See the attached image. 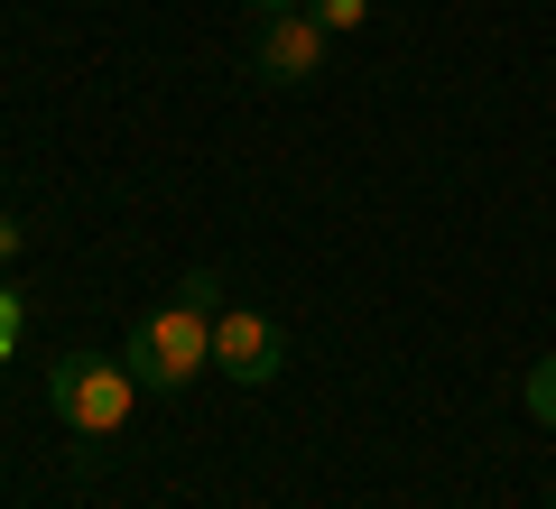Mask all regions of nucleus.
Listing matches in <instances>:
<instances>
[{
    "mask_svg": "<svg viewBox=\"0 0 556 509\" xmlns=\"http://www.w3.org/2000/svg\"><path fill=\"white\" fill-rule=\"evenodd\" d=\"M121 361H130L139 390H186V380L214 371V315L195 306V296H177V306L139 315L130 343H121Z\"/></svg>",
    "mask_w": 556,
    "mask_h": 509,
    "instance_id": "obj_2",
    "label": "nucleus"
},
{
    "mask_svg": "<svg viewBox=\"0 0 556 509\" xmlns=\"http://www.w3.org/2000/svg\"><path fill=\"white\" fill-rule=\"evenodd\" d=\"M306 20H316L325 38H334V28H362V20H371V0H316V10H306Z\"/></svg>",
    "mask_w": 556,
    "mask_h": 509,
    "instance_id": "obj_6",
    "label": "nucleus"
},
{
    "mask_svg": "<svg viewBox=\"0 0 556 509\" xmlns=\"http://www.w3.org/2000/svg\"><path fill=\"white\" fill-rule=\"evenodd\" d=\"M214 371L241 380V390H269V380L288 371V333H278L269 315H251V306L214 315Z\"/></svg>",
    "mask_w": 556,
    "mask_h": 509,
    "instance_id": "obj_3",
    "label": "nucleus"
},
{
    "mask_svg": "<svg viewBox=\"0 0 556 509\" xmlns=\"http://www.w3.org/2000/svg\"><path fill=\"white\" fill-rule=\"evenodd\" d=\"M241 10H251V20H278V10H298V0H241Z\"/></svg>",
    "mask_w": 556,
    "mask_h": 509,
    "instance_id": "obj_8",
    "label": "nucleus"
},
{
    "mask_svg": "<svg viewBox=\"0 0 556 509\" xmlns=\"http://www.w3.org/2000/svg\"><path fill=\"white\" fill-rule=\"evenodd\" d=\"M10 251H20V222H10V214H0V259H10Z\"/></svg>",
    "mask_w": 556,
    "mask_h": 509,
    "instance_id": "obj_9",
    "label": "nucleus"
},
{
    "mask_svg": "<svg viewBox=\"0 0 556 509\" xmlns=\"http://www.w3.org/2000/svg\"><path fill=\"white\" fill-rule=\"evenodd\" d=\"M47 408H56V427H65V435L102 445V435L130 427L139 380H130V361H121V353H65L56 371H47Z\"/></svg>",
    "mask_w": 556,
    "mask_h": 509,
    "instance_id": "obj_1",
    "label": "nucleus"
},
{
    "mask_svg": "<svg viewBox=\"0 0 556 509\" xmlns=\"http://www.w3.org/2000/svg\"><path fill=\"white\" fill-rule=\"evenodd\" d=\"M251 75H260V84H316V75H325V28L306 20V10H278V20H260Z\"/></svg>",
    "mask_w": 556,
    "mask_h": 509,
    "instance_id": "obj_4",
    "label": "nucleus"
},
{
    "mask_svg": "<svg viewBox=\"0 0 556 509\" xmlns=\"http://www.w3.org/2000/svg\"><path fill=\"white\" fill-rule=\"evenodd\" d=\"M519 408H529V417H538V427H547V435H556V353H547V361H538V371H529V380H519Z\"/></svg>",
    "mask_w": 556,
    "mask_h": 509,
    "instance_id": "obj_5",
    "label": "nucleus"
},
{
    "mask_svg": "<svg viewBox=\"0 0 556 509\" xmlns=\"http://www.w3.org/2000/svg\"><path fill=\"white\" fill-rule=\"evenodd\" d=\"M20 333H28V306H20V288H0V361L20 353Z\"/></svg>",
    "mask_w": 556,
    "mask_h": 509,
    "instance_id": "obj_7",
    "label": "nucleus"
}]
</instances>
